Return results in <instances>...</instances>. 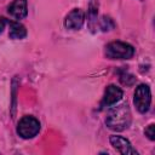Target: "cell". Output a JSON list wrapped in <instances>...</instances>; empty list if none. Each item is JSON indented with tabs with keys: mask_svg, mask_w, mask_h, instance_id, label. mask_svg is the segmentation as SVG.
<instances>
[{
	"mask_svg": "<svg viewBox=\"0 0 155 155\" xmlns=\"http://www.w3.org/2000/svg\"><path fill=\"white\" fill-rule=\"evenodd\" d=\"M105 124L114 131H124L131 124V111L127 104L114 107L107 115Z\"/></svg>",
	"mask_w": 155,
	"mask_h": 155,
	"instance_id": "6da1fadb",
	"label": "cell"
},
{
	"mask_svg": "<svg viewBox=\"0 0 155 155\" xmlns=\"http://www.w3.org/2000/svg\"><path fill=\"white\" fill-rule=\"evenodd\" d=\"M105 54L110 59H130L134 54V48L127 42L113 41L107 45Z\"/></svg>",
	"mask_w": 155,
	"mask_h": 155,
	"instance_id": "7a4b0ae2",
	"label": "cell"
},
{
	"mask_svg": "<svg viewBox=\"0 0 155 155\" xmlns=\"http://www.w3.org/2000/svg\"><path fill=\"white\" fill-rule=\"evenodd\" d=\"M40 131V122L34 116H23L17 125V133L25 139L35 137Z\"/></svg>",
	"mask_w": 155,
	"mask_h": 155,
	"instance_id": "3957f363",
	"label": "cell"
},
{
	"mask_svg": "<svg viewBox=\"0 0 155 155\" xmlns=\"http://www.w3.org/2000/svg\"><path fill=\"white\" fill-rule=\"evenodd\" d=\"M134 105L139 113H147L151 102V93L148 85H139L134 91Z\"/></svg>",
	"mask_w": 155,
	"mask_h": 155,
	"instance_id": "277c9868",
	"label": "cell"
},
{
	"mask_svg": "<svg viewBox=\"0 0 155 155\" xmlns=\"http://www.w3.org/2000/svg\"><path fill=\"white\" fill-rule=\"evenodd\" d=\"M85 22V13L81 8H74L71 10L67 17H65V21H64V25L65 28L68 29H71V30H78L82 27Z\"/></svg>",
	"mask_w": 155,
	"mask_h": 155,
	"instance_id": "5b68a950",
	"label": "cell"
},
{
	"mask_svg": "<svg viewBox=\"0 0 155 155\" xmlns=\"http://www.w3.org/2000/svg\"><path fill=\"white\" fill-rule=\"evenodd\" d=\"M110 144L121 154L124 155H128V154H132V155H137L138 151L131 145L130 140H127L126 138L121 137V136H111L110 137Z\"/></svg>",
	"mask_w": 155,
	"mask_h": 155,
	"instance_id": "8992f818",
	"label": "cell"
},
{
	"mask_svg": "<svg viewBox=\"0 0 155 155\" xmlns=\"http://www.w3.org/2000/svg\"><path fill=\"white\" fill-rule=\"evenodd\" d=\"M122 98V90L115 85H109L105 88L104 97L102 99V107H109L117 103Z\"/></svg>",
	"mask_w": 155,
	"mask_h": 155,
	"instance_id": "52a82bcc",
	"label": "cell"
},
{
	"mask_svg": "<svg viewBox=\"0 0 155 155\" xmlns=\"http://www.w3.org/2000/svg\"><path fill=\"white\" fill-rule=\"evenodd\" d=\"M8 13L17 18V19H22L27 16L28 13V4L27 0H13L10 6H8Z\"/></svg>",
	"mask_w": 155,
	"mask_h": 155,
	"instance_id": "ba28073f",
	"label": "cell"
},
{
	"mask_svg": "<svg viewBox=\"0 0 155 155\" xmlns=\"http://www.w3.org/2000/svg\"><path fill=\"white\" fill-rule=\"evenodd\" d=\"M10 29H8V36L11 39H23L27 35V29L24 28L23 24H21L19 22H13L10 21L7 22Z\"/></svg>",
	"mask_w": 155,
	"mask_h": 155,
	"instance_id": "9c48e42d",
	"label": "cell"
},
{
	"mask_svg": "<svg viewBox=\"0 0 155 155\" xmlns=\"http://www.w3.org/2000/svg\"><path fill=\"white\" fill-rule=\"evenodd\" d=\"M101 28H102L103 31H108V30L113 29V28H114V22H113V19L109 18V17L103 16L102 19H101Z\"/></svg>",
	"mask_w": 155,
	"mask_h": 155,
	"instance_id": "30bf717a",
	"label": "cell"
},
{
	"mask_svg": "<svg viewBox=\"0 0 155 155\" xmlns=\"http://www.w3.org/2000/svg\"><path fill=\"white\" fill-rule=\"evenodd\" d=\"M144 133H145V136H148V138L149 139H151V140H154L155 139V132H154V124H150L147 128H145V131H144Z\"/></svg>",
	"mask_w": 155,
	"mask_h": 155,
	"instance_id": "8fae6325",
	"label": "cell"
},
{
	"mask_svg": "<svg viewBox=\"0 0 155 155\" xmlns=\"http://www.w3.org/2000/svg\"><path fill=\"white\" fill-rule=\"evenodd\" d=\"M6 24H7V21H6L5 18H2V17H1V18H0V34L4 31V29H5V25H6Z\"/></svg>",
	"mask_w": 155,
	"mask_h": 155,
	"instance_id": "7c38bea8",
	"label": "cell"
}]
</instances>
